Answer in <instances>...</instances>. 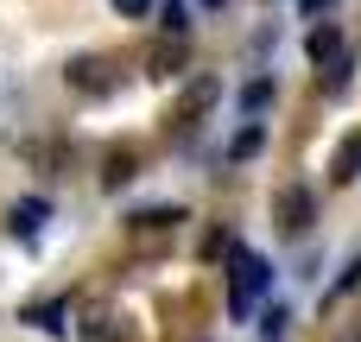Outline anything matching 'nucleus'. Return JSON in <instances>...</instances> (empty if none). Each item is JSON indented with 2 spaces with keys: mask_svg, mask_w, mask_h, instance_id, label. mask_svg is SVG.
<instances>
[{
  "mask_svg": "<svg viewBox=\"0 0 361 342\" xmlns=\"http://www.w3.org/2000/svg\"><path fill=\"white\" fill-rule=\"evenodd\" d=\"M38 330H63V317H70V305H38V311H25Z\"/></svg>",
  "mask_w": 361,
  "mask_h": 342,
  "instance_id": "423d86ee",
  "label": "nucleus"
},
{
  "mask_svg": "<svg viewBox=\"0 0 361 342\" xmlns=\"http://www.w3.org/2000/svg\"><path fill=\"white\" fill-rule=\"evenodd\" d=\"M260 140H267L260 127H241V133H235V159H254V152H260Z\"/></svg>",
  "mask_w": 361,
  "mask_h": 342,
  "instance_id": "1a4fd4ad",
  "label": "nucleus"
},
{
  "mask_svg": "<svg viewBox=\"0 0 361 342\" xmlns=\"http://www.w3.org/2000/svg\"><path fill=\"white\" fill-rule=\"evenodd\" d=\"M260 330H267V342H279V336H286V305H273V311L260 317Z\"/></svg>",
  "mask_w": 361,
  "mask_h": 342,
  "instance_id": "9d476101",
  "label": "nucleus"
},
{
  "mask_svg": "<svg viewBox=\"0 0 361 342\" xmlns=\"http://www.w3.org/2000/svg\"><path fill=\"white\" fill-rule=\"evenodd\" d=\"M114 13H127V19H146V13H152V0H114Z\"/></svg>",
  "mask_w": 361,
  "mask_h": 342,
  "instance_id": "9b49d317",
  "label": "nucleus"
},
{
  "mask_svg": "<svg viewBox=\"0 0 361 342\" xmlns=\"http://www.w3.org/2000/svg\"><path fill=\"white\" fill-rule=\"evenodd\" d=\"M267 286H273V267H267L260 254H247V248H241V254H235V292H228V311H235V317H247V311H254V298H260Z\"/></svg>",
  "mask_w": 361,
  "mask_h": 342,
  "instance_id": "f257e3e1",
  "label": "nucleus"
},
{
  "mask_svg": "<svg viewBox=\"0 0 361 342\" xmlns=\"http://www.w3.org/2000/svg\"><path fill=\"white\" fill-rule=\"evenodd\" d=\"M311 57L324 63V57H343V38H336V25H317L311 32Z\"/></svg>",
  "mask_w": 361,
  "mask_h": 342,
  "instance_id": "39448f33",
  "label": "nucleus"
},
{
  "mask_svg": "<svg viewBox=\"0 0 361 342\" xmlns=\"http://www.w3.org/2000/svg\"><path fill=\"white\" fill-rule=\"evenodd\" d=\"M209 6H216V0H209Z\"/></svg>",
  "mask_w": 361,
  "mask_h": 342,
  "instance_id": "4468645a",
  "label": "nucleus"
},
{
  "mask_svg": "<svg viewBox=\"0 0 361 342\" xmlns=\"http://www.w3.org/2000/svg\"><path fill=\"white\" fill-rule=\"evenodd\" d=\"M324 6H330V0H305V13H324Z\"/></svg>",
  "mask_w": 361,
  "mask_h": 342,
  "instance_id": "ddd939ff",
  "label": "nucleus"
},
{
  "mask_svg": "<svg viewBox=\"0 0 361 342\" xmlns=\"http://www.w3.org/2000/svg\"><path fill=\"white\" fill-rule=\"evenodd\" d=\"M51 209L38 203V197H25V203H13V235H38V222H44Z\"/></svg>",
  "mask_w": 361,
  "mask_h": 342,
  "instance_id": "7ed1b4c3",
  "label": "nucleus"
},
{
  "mask_svg": "<svg viewBox=\"0 0 361 342\" xmlns=\"http://www.w3.org/2000/svg\"><path fill=\"white\" fill-rule=\"evenodd\" d=\"M349 178H361V133L336 152V184H349Z\"/></svg>",
  "mask_w": 361,
  "mask_h": 342,
  "instance_id": "20e7f679",
  "label": "nucleus"
},
{
  "mask_svg": "<svg viewBox=\"0 0 361 342\" xmlns=\"http://www.w3.org/2000/svg\"><path fill=\"white\" fill-rule=\"evenodd\" d=\"M279 228L286 235H305L311 228V190H286L279 197Z\"/></svg>",
  "mask_w": 361,
  "mask_h": 342,
  "instance_id": "f03ea898",
  "label": "nucleus"
},
{
  "mask_svg": "<svg viewBox=\"0 0 361 342\" xmlns=\"http://www.w3.org/2000/svg\"><path fill=\"white\" fill-rule=\"evenodd\" d=\"M82 342H108V317H95V324L82 330Z\"/></svg>",
  "mask_w": 361,
  "mask_h": 342,
  "instance_id": "f8f14e48",
  "label": "nucleus"
},
{
  "mask_svg": "<svg viewBox=\"0 0 361 342\" xmlns=\"http://www.w3.org/2000/svg\"><path fill=\"white\" fill-rule=\"evenodd\" d=\"M133 222H140V228H165V222H184V209H178V203H171V209H140Z\"/></svg>",
  "mask_w": 361,
  "mask_h": 342,
  "instance_id": "6e6552de",
  "label": "nucleus"
},
{
  "mask_svg": "<svg viewBox=\"0 0 361 342\" xmlns=\"http://www.w3.org/2000/svg\"><path fill=\"white\" fill-rule=\"evenodd\" d=\"M267 102H273V83H247V89H241V108H247V114H260Z\"/></svg>",
  "mask_w": 361,
  "mask_h": 342,
  "instance_id": "0eeeda50",
  "label": "nucleus"
}]
</instances>
